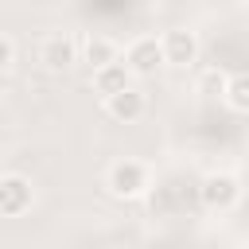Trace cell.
I'll list each match as a JSON object with an SVG mask.
<instances>
[{"mask_svg":"<svg viewBox=\"0 0 249 249\" xmlns=\"http://www.w3.org/2000/svg\"><path fill=\"white\" fill-rule=\"evenodd\" d=\"M144 187H148V171H144V163H136V160H121V163L109 167V191H113L117 198H136Z\"/></svg>","mask_w":249,"mask_h":249,"instance_id":"6da1fadb","label":"cell"},{"mask_svg":"<svg viewBox=\"0 0 249 249\" xmlns=\"http://www.w3.org/2000/svg\"><path fill=\"white\" fill-rule=\"evenodd\" d=\"M237 198H241V187L233 175H206L202 179V202L210 210H230Z\"/></svg>","mask_w":249,"mask_h":249,"instance_id":"7a4b0ae2","label":"cell"},{"mask_svg":"<svg viewBox=\"0 0 249 249\" xmlns=\"http://www.w3.org/2000/svg\"><path fill=\"white\" fill-rule=\"evenodd\" d=\"M31 206V183L23 175H4L0 179V214H23Z\"/></svg>","mask_w":249,"mask_h":249,"instance_id":"3957f363","label":"cell"},{"mask_svg":"<svg viewBox=\"0 0 249 249\" xmlns=\"http://www.w3.org/2000/svg\"><path fill=\"white\" fill-rule=\"evenodd\" d=\"M160 47H163V62H171V66H187V62H195V54H198L195 35L183 31V27L167 31V35L160 39Z\"/></svg>","mask_w":249,"mask_h":249,"instance_id":"277c9868","label":"cell"},{"mask_svg":"<svg viewBox=\"0 0 249 249\" xmlns=\"http://www.w3.org/2000/svg\"><path fill=\"white\" fill-rule=\"evenodd\" d=\"M105 109H109V117L113 121H140L144 117V93L140 89H121V93H113V97H105Z\"/></svg>","mask_w":249,"mask_h":249,"instance_id":"5b68a950","label":"cell"},{"mask_svg":"<svg viewBox=\"0 0 249 249\" xmlns=\"http://www.w3.org/2000/svg\"><path fill=\"white\" fill-rule=\"evenodd\" d=\"M160 62H163L160 39H136V43L128 47V70H132V74H152Z\"/></svg>","mask_w":249,"mask_h":249,"instance_id":"8992f818","label":"cell"},{"mask_svg":"<svg viewBox=\"0 0 249 249\" xmlns=\"http://www.w3.org/2000/svg\"><path fill=\"white\" fill-rule=\"evenodd\" d=\"M39 58H43V66L47 70H66L70 62H74V39L70 35H51L47 43H43V51H39Z\"/></svg>","mask_w":249,"mask_h":249,"instance_id":"52a82bcc","label":"cell"},{"mask_svg":"<svg viewBox=\"0 0 249 249\" xmlns=\"http://www.w3.org/2000/svg\"><path fill=\"white\" fill-rule=\"evenodd\" d=\"M93 89H97L101 97H113V93L128 89V66H117V62L101 66V70L93 74Z\"/></svg>","mask_w":249,"mask_h":249,"instance_id":"ba28073f","label":"cell"},{"mask_svg":"<svg viewBox=\"0 0 249 249\" xmlns=\"http://www.w3.org/2000/svg\"><path fill=\"white\" fill-rule=\"evenodd\" d=\"M82 51H86V62H89L93 70H101V66H109V62L117 58V47H113L105 35H89Z\"/></svg>","mask_w":249,"mask_h":249,"instance_id":"9c48e42d","label":"cell"},{"mask_svg":"<svg viewBox=\"0 0 249 249\" xmlns=\"http://www.w3.org/2000/svg\"><path fill=\"white\" fill-rule=\"evenodd\" d=\"M226 101L237 113H249V74H237V78L226 82Z\"/></svg>","mask_w":249,"mask_h":249,"instance_id":"30bf717a","label":"cell"},{"mask_svg":"<svg viewBox=\"0 0 249 249\" xmlns=\"http://www.w3.org/2000/svg\"><path fill=\"white\" fill-rule=\"evenodd\" d=\"M198 89H202V93H226V74H222V70H206V74L198 78Z\"/></svg>","mask_w":249,"mask_h":249,"instance_id":"8fae6325","label":"cell"},{"mask_svg":"<svg viewBox=\"0 0 249 249\" xmlns=\"http://www.w3.org/2000/svg\"><path fill=\"white\" fill-rule=\"evenodd\" d=\"M8 66H12V43L0 35V70H8Z\"/></svg>","mask_w":249,"mask_h":249,"instance_id":"7c38bea8","label":"cell"}]
</instances>
